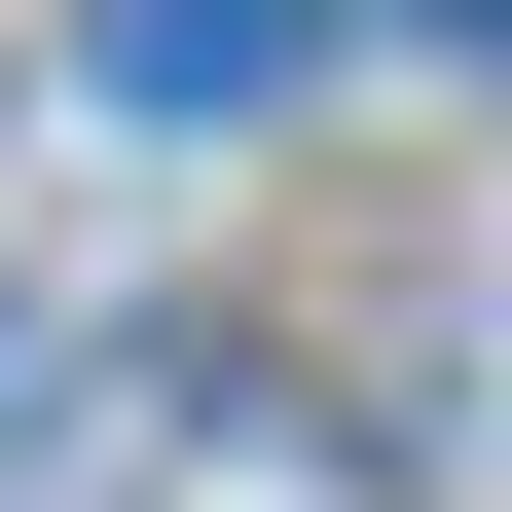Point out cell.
<instances>
[{"label":"cell","instance_id":"obj_1","mask_svg":"<svg viewBox=\"0 0 512 512\" xmlns=\"http://www.w3.org/2000/svg\"><path fill=\"white\" fill-rule=\"evenodd\" d=\"M293 37H330V0H74V74H110V110H256Z\"/></svg>","mask_w":512,"mask_h":512},{"label":"cell","instance_id":"obj_2","mask_svg":"<svg viewBox=\"0 0 512 512\" xmlns=\"http://www.w3.org/2000/svg\"><path fill=\"white\" fill-rule=\"evenodd\" d=\"M403 37H476V74H512V0H403Z\"/></svg>","mask_w":512,"mask_h":512},{"label":"cell","instance_id":"obj_3","mask_svg":"<svg viewBox=\"0 0 512 512\" xmlns=\"http://www.w3.org/2000/svg\"><path fill=\"white\" fill-rule=\"evenodd\" d=\"M0 403H37V330H0Z\"/></svg>","mask_w":512,"mask_h":512}]
</instances>
